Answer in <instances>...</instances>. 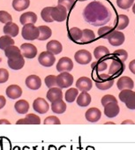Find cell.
Here are the masks:
<instances>
[{
    "label": "cell",
    "mask_w": 135,
    "mask_h": 150,
    "mask_svg": "<svg viewBox=\"0 0 135 150\" xmlns=\"http://www.w3.org/2000/svg\"><path fill=\"white\" fill-rule=\"evenodd\" d=\"M84 19L93 26H102L110 21V11L101 2L94 1L88 5L83 12Z\"/></svg>",
    "instance_id": "6da1fadb"
},
{
    "label": "cell",
    "mask_w": 135,
    "mask_h": 150,
    "mask_svg": "<svg viewBox=\"0 0 135 150\" xmlns=\"http://www.w3.org/2000/svg\"><path fill=\"white\" fill-rule=\"evenodd\" d=\"M95 86L100 90H108L114 85V79L110 74H99L95 80Z\"/></svg>",
    "instance_id": "7a4b0ae2"
},
{
    "label": "cell",
    "mask_w": 135,
    "mask_h": 150,
    "mask_svg": "<svg viewBox=\"0 0 135 150\" xmlns=\"http://www.w3.org/2000/svg\"><path fill=\"white\" fill-rule=\"evenodd\" d=\"M39 29L34 24H27L24 25L21 31V35L25 40L28 41H34L38 39L39 37Z\"/></svg>",
    "instance_id": "3957f363"
},
{
    "label": "cell",
    "mask_w": 135,
    "mask_h": 150,
    "mask_svg": "<svg viewBox=\"0 0 135 150\" xmlns=\"http://www.w3.org/2000/svg\"><path fill=\"white\" fill-rule=\"evenodd\" d=\"M74 84V76L70 72H60L57 76V86L59 88H70Z\"/></svg>",
    "instance_id": "277c9868"
},
{
    "label": "cell",
    "mask_w": 135,
    "mask_h": 150,
    "mask_svg": "<svg viewBox=\"0 0 135 150\" xmlns=\"http://www.w3.org/2000/svg\"><path fill=\"white\" fill-rule=\"evenodd\" d=\"M74 69V62L70 57H63L57 64V70L60 72H69Z\"/></svg>",
    "instance_id": "5b68a950"
},
{
    "label": "cell",
    "mask_w": 135,
    "mask_h": 150,
    "mask_svg": "<svg viewBox=\"0 0 135 150\" xmlns=\"http://www.w3.org/2000/svg\"><path fill=\"white\" fill-rule=\"evenodd\" d=\"M51 18L53 21L57 22H62L65 21L67 18V10L64 6L57 5V6L52 7Z\"/></svg>",
    "instance_id": "8992f818"
},
{
    "label": "cell",
    "mask_w": 135,
    "mask_h": 150,
    "mask_svg": "<svg viewBox=\"0 0 135 150\" xmlns=\"http://www.w3.org/2000/svg\"><path fill=\"white\" fill-rule=\"evenodd\" d=\"M20 51H21V55L28 59H32L35 57L37 55V48L34 44L28 42L21 44Z\"/></svg>",
    "instance_id": "52a82bcc"
},
{
    "label": "cell",
    "mask_w": 135,
    "mask_h": 150,
    "mask_svg": "<svg viewBox=\"0 0 135 150\" xmlns=\"http://www.w3.org/2000/svg\"><path fill=\"white\" fill-rule=\"evenodd\" d=\"M38 62L44 67H50L56 62V57L49 51H42L38 57Z\"/></svg>",
    "instance_id": "ba28073f"
},
{
    "label": "cell",
    "mask_w": 135,
    "mask_h": 150,
    "mask_svg": "<svg viewBox=\"0 0 135 150\" xmlns=\"http://www.w3.org/2000/svg\"><path fill=\"white\" fill-rule=\"evenodd\" d=\"M74 59L78 64L84 65V64H88L91 62L92 55L87 50H80L74 54Z\"/></svg>",
    "instance_id": "9c48e42d"
},
{
    "label": "cell",
    "mask_w": 135,
    "mask_h": 150,
    "mask_svg": "<svg viewBox=\"0 0 135 150\" xmlns=\"http://www.w3.org/2000/svg\"><path fill=\"white\" fill-rule=\"evenodd\" d=\"M125 69V64L124 62L117 59V58H113L111 61V64L110 65V73L112 75V76H118L120 75Z\"/></svg>",
    "instance_id": "30bf717a"
},
{
    "label": "cell",
    "mask_w": 135,
    "mask_h": 150,
    "mask_svg": "<svg viewBox=\"0 0 135 150\" xmlns=\"http://www.w3.org/2000/svg\"><path fill=\"white\" fill-rule=\"evenodd\" d=\"M107 39H108L109 42L110 43V45H112V46H120L124 42L125 36H124V33L114 29Z\"/></svg>",
    "instance_id": "8fae6325"
},
{
    "label": "cell",
    "mask_w": 135,
    "mask_h": 150,
    "mask_svg": "<svg viewBox=\"0 0 135 150\" xmlns=\"http://www.w3.org/2000/svg\"><path fill=\"white\" fill-rule=\"evenodd\" d=\"M33 109L38 114H45L46 112H48L49 109V105L45 99L42 97H38L33 103Z\"/></svg>",
    "instance_id": "7c38bea8"
},
{
    "label": "cell",
    "mask_w": 135,
    "mask_h": 150,
    "mask_svg": "<svg viewBox=\"0 0 135 150\" xmlns=\"http://www.w3.org/2000/svg\"><path fill=\"white\" fill-rule=\"evenodd\" d=\"M7 64L12 70H14V71L20 70L25 65V58L22 55H19L14 57L8 58Z\"/></svg>",
    "instance_id": "4fadbf2b"
},
{
    "label": "cell",
    "mask_w": 135,
    "mask_h": 150,
    "mask_svg": "<svg viewBox=\"0 0 135 150\" xmlns=\"http://www.w3.org/2000/svg\"><path fill=\"white\" fill-rule=\"evenodd\" d=\"M25 84L31 90H38L42 86V81L39 76L32 74L27 77L25 81Z\"/></svg>",
    "instance_id": "5bb4252c"
},
{
    "label": "cell",
    "mask_w": 135,
    "mask_h": 150,
    "mask_svg": "<svg viewBox=\"0 0 135 150\" xmlns=\"http://www.w3.org/2000/svg\"><path fill=\"white\" fill-rule=\"evenodd\" d=\"M92 87H93V82L91 79L88 77L85 76L81 77L76 81V88L78 90L81 92H88L92 88Z\"/></svg>",
    "instance_id": "9a60e30c"
},
{
    "label": "cell",
    "mask_w": 135,
    "mask_h": 150,
    "mask_svg": "<svg viewBox=\"0 0 135 150\" xmlns=\"http://www.w3.org/2000/svg\"><path fill=\"white\" fill-rule=\"evenodd\" d=\"M117 87L119 90H124V89L131 90L134 88V82L131 78H130L128 76H123L117 80Z\"/></svg>",
    "instance_id": "2e32d148"
},
{
    "label": "cell",
    "mask_w": 135,
    "mask_h": 150,
    "mask_svg": "<svg viewBox=\"0 0 135 150\" xmlns=\"http://www.w3.org/2000/svg\"><path fill=\"white\" fill-rule=\"evenodd\" d=\"M6 94L8 98L12 100H16L22 96V89L18 85H15V84L10 85L9 87H7L6 90Z\"/></svg>",
    "instance_id": "e0dca14e"
},
{
    "label": "cell",
    "mask_w": 135,
    "mask_h": 150,
    "mask_svg": "<svg viewBox=\"0 0 135 150\" xmlns=\"http://www.w3.org/2000/svg\"><path fill=\"white\" fill-rule=\"evenodd\" d=\"M120 111V108L117 103H110L104 106V115L109 118L116 117Z\"/></svg>",
    "instance_id": "ac0fdd59"
},
{
    "label": "cell",
    "mask_w": 135,
    "mask_h": 150,
    "mask_svg": "<svg viewBox=\"0 0 135 150\" xmlns=\"http://www.w3.org/2000/svg\"><path fill=\"white\" fill-rule=\"evenodd\" d=\"M41 118L35 114H26L24 118H20L16 122V125H40Z\"/></svg>",
    "instance_id": "d6986e66"
},
{
    "label": "cell",
    "mask_w": 135,
    "mask_h": 150,
    "mask_svg": "<svg viewBox=\"0 0 135 150\" xmlns=\"http://www.w3.org/2000/svg\"><path fill=\"white\" fill-rule=\"evenodd\" d=\"M101 117H102L101 110L97 108H95V107L89 108L85 113L86 119L90 123H95V122L99 121Z\"/></svg>",
    "instance_id": "ffe728a7"
},
{
    "label": "cell",
    "mask_w": 135,
    "mask_h": 150,
    "mask_svg": "<svg viewBox=\"0 0 135 150\" xmlns=\"http://www.w3.org/2000/svg\"><path fill=\"white\" fill-rule=\"evenodd\" d=\"M46 97L50 103H54L58 100H63V92L61 88L55 87V88L49 89V91L47 92Z\"/></svg>",
    "instance_id": "44dd1931"
},
{
    "label": "cell",
    "mask_w": 135,
    "mask_h": 150,
    "mask_svg": "<svg viewBox=\"0 0 135 150\" xmlns=\"http://www.w3.org/2000/svg\"><path fill=\"white\" fill-rule=\"evenodd\" d=\"M46 49H47V51H49V53H51L53 55H57L62 52L63 46L60 42H58L57 40H51L47 43Z\"/></svg>",
    "instance_id": "7402d4cb"
},
{
    "label": "cell",
    "mask_w": 135,
    "mask_h": 150,
    "mask_svg": "<svg viewBox=\"0 0 135 150\" xmlns=\"http://www.w3.org/2000/svg\"><path fill=\"white\" fill-rule=\"evenodd\" d=\"M20 21L23 26L27 24H35L37 21V16L33 12H27L21 14Z\"/></svg>",
    "instance_id": "603a6c76"
},
{
    "label": "cell",
    "mask_w": 135,
    "mask_h": 150,
    "mask_svg": "<svg viewBox=\"0 0 135 150\" xmlns=\"http://www.w3.org/2000/svg\"><path fill=\"white\" fill-rule=\"evenodd\" d=\"M14 110H16L18 114H20V115L27 114L29 110V103L28 101L24 99L18 100L14 104Z\"/></svg>",
    "instance_id": "cb8c5ba5"
},
{
    "label": "cell",
    "mask_w": 135,
    "mask_h": 150,
    "mask_svg": "<svg viewBox=\"0 0 135 150\" xmlns=\"http://www.w3.org/2000/svg\"><path fill=\"white\" fill-rule=\"evenodd\" d=\"M19 27L17 24L13 22H9L5 25L4 27V33L6 35H8L10 37H15L19 34Z\"/></svg>",
    "instance_id": "d4e9b609"
},
{
    "label": "cell",
    "mask_w": 135,
    "mask_h": 150,
    "mask_svg": "<svg viewBox=\"0 0 135 150\" xmlns=\"http://www.w3.org/2000/svg\"><path fill=\"white\" fill-rule=\"evenodd\" d=\"M129 25V18L125 14H120L115 21V28L118 30H123Z\"/></svg>",
    "instance_id": "484cf974"
},
{
    "label": "cell",
    "mask_w": 135,
    "mask_h": 150,
    "mask_svg": "<svg viewBox=\"0 0 135 150\" xmlns=\"http://www.w3.org/2000/svg\"><path fill=\"white\" fill-rule=\"evenodd\" d=\"M50 108H51L52 112H54L55 114H63L65 112L67 106H66V103H64V101L58 100L54 103H51Z\"/></svg>",
    "instance_id": "4316f807"
},
{
    "label": "cell",
    "mask_w": 135,
    "mask_h": 150,
    "mask_svg": "<svg viewBox=\"0 0 135 150\" xmlns=\"http://www.w3.org/2000/svg\"><path fill=\"white\" fill-rule=\"evenodd\" d=\"M76 102L80 107H88L91 103V96L88 92H82L78 96Z\"/></svg>",
    "instance_id": "83f0119b"
},
{
    "label": "cell",
    "mask_w": 135,
    "mask_h": 150,
    "mask_svg": "<svg viewBox=\"0 0 135 150\" xmlns=\"http://www.w3.org/2000/svg\"><path fill=\"white\" fill-rule=\"evenodd\" d=\"M95 40V35L93 30L86 28L82 30V37L80 42L86 44V43H90Z\"/></svg>",
    "instance_id": "f1b7e54d"
},
{
    "label": "cell",
    "mask_w": 135,
    "mask_h": 150,
    "mask_svg": "<svg viewBox=\"0 0 135 150\" xmlns=\"http://www.w3.org/2000/svg\"><path fill=\"white\" fill-rule=\"evenodd\" d=\"M94 56L96 59L100 60L110 56V50L105 46H97L94 50Z\"/></svg>",
    "instance_id": "f546056e"
},
{
    "label": "cell",
    "mask_w": 135,
    "mask_h": 150,
    "mask_svg": "<svg viewBox=\"0 0 135 150\" xmlns=\"http://www.w3.org/2000/svg\"><path fill=\"white\" fill-rule=\"evenodd\" d=\"M68 37L73 42H79L82 37V30H81L79 28H72L68 31Z\"/></svg>",
    "instance_id": "4dcf8cb0"
},
{
    "label": "cell",
    "mask_w": 135,
    "mask_h": 150,
    "mask_svg": "<svg viewBox=\"0 0 135 150\" xmlns=\"http://www.w3.org/2000/svg\"><path fill=\"white\" fill-rule=\"evenodd\" d=\"M30 5L29 0H13V7L17 12H22L26 10Z\"/></svg>",
    "instance_id": "1f68e13d"
},
{
    "label": "cell",
    "mask_w": 135,
    "mask_h": 150,
    "mask_svg": "<svg viewBox=\"0 0 135 150\" xmlns=\"http://www.w3.org/2000/svg\"><path fill=\"white\" fill-rule=\"evenodd\" d=\"M79 96V90L74 88L67 89L64 93V99L67 103H74Z\"/></svg>",
    "instance_id": "d6a6232c"
},
{
    "label": "cell",
    "mask_w": 135,
    "mask_h": 150,
    "mask_svg": "<svg viewBox=\"0 0 135 150\" xmlns=\"http://www.w3.org/2000/svg\"><path fill=\"white\" fill-rule=\"evenodd\" d=\"M38 29H39V33H40L39 37H38L39 41L48 40L52 35L51 29L47 26H40V27H38Z\"/></svg>",
    "instance_id": "836d02e7"
},
{
    "label": "cell",
    "mask_w": 135,
    "mask_h": 150,
    "mask_svg": "<svg viewBox=\"0 0 135 150\" xmlns=\"http://www.w3.org/2000/svg\"><path fill=\"white\" fill-rule=\"evenodd\" d=\"M14 45V40L8 36V35H3L0 37V49L5 50L10 46Z\"/></svg>",
    "instance_id": "e575fe53"
},
{
    "label": "cell",
    "mask_w": 135,
    "mask_h": 150,
    "mask_svg": "<svg viewBox=\"0 0 135 150\" xmlns=\"http://www.w3.org/2000/svg\"><path fill=\"white\" fill-rule=\"evenodd\" d=\"M5 55L7 58H12L16 56L21 55V51H20V49H19L17 46L13 45L5 50Z\"/></svg>",
    "instance_id": "d590c367"
},
{
    "label": "cell",
    "mask_w": 135,
    "mask_h": 150,
    "mask_svg": "<svg viewBox=\"0 0 135 150\" xmlns=\"http://www.w3.org/2000/svg\"><path fill=\"white\" fill-rule=\"evenodd\" d=\"M91 67L96 72H101V71H105L108 68V64H107L106 61H104V60H99L97 62H94L92 64Z\"/></svg>",
    "instance_id": "8d00e7d4"
},
{
    "label": "cell",
    "mask_w": 135,
    "mask_h": 150,
    "mask_svg": "<svg viewBox=\"0 0 135 150\" xmlns=\"http://www.w3.org/2000/svg\"><path fill=\"white\" fill-rule=\"evenodd\" d=\"M51 11H52V7H45L42 10L41 12V17L42 19L45 21V22H52L53 20L51 18Z\"/></svg>",
    "instance_id": "74e56055"
},
{
    "label": "cell",
    "mask_w": 135,
    "mask_h": 150,
    "mask_svg": "<svg viewBox=\"0 0 135 150\" xmlns=\"http://www.w3.org/2000/svg\"><path fill=\"white\" fill-rule=\"evenodd\" d=\"M113 30H114L113 28L104 26V27H102V28H100L98 29V35H99L100 37H102L103 39H107L109 37V35L112 33Z\"/></svg>",
    "instance_id": "f35d334b"
},
{
    "label": "cell",
    "mask_w": 135,
    "mask_h": 150,
    "mask_svg": "<svg viewBox=\"0 0 135 150\" xmlns=\"http://www.w3.org/2000/svg\"><path fill=\"white\" fill-rule=\"evenodd\" d=\"M124 103H125L126 107L129 110H135V92L134 91H131L130 93V95L125 99Z\"/></svg>",
    "instance_id": "ab89813d"
},
{
    "label": "cell",
    "mask_w": 135,
    "mask_h": 150,
    "mask_svg": "<svg viewBox=\"0 0 135 150\" xmlns=\"http://www.w3.org/2000/svg\"><path fill=\"white\" fill-rule=\"evenodd\" d=\"M44 83H45V86L49 88H55L57 86V76L53 74L48 75L44 79Z\"/></svg>",
    "instance_id": "60d3db41"
},
{
    "label": "cell",
    "mask_w": 135,
    "mask_h": 150,
    "mask_svg": "<svg viewBox=\"0 0 135 150\" xmlns=\"http://www.w3.org/2000/svg\"><path fill=\"white\" fill-rule=\"evenodd\" d=\"M113 56L115 57V58H117L122 62H124L128 57V53L124 50H117L113 52Z\"/></svg>",
    "instance_id": "b9f144b4"
},
{
    "label": "cell",
    "mask_w": 135,
    "mask_h": 150,
    "mask_svg": "<svg viewBox=\"0 0 135 150\" xmlns=\"http://www.w3.org/2000/svg\"><path fill=\"white\" fill-rule=\"evenodd\" d=\"M134 3V0H117V5L119 8L127 10Z\"/></svg>",
    "instance_id": "7bdbcfd3"
},
{
    "label": "cell",
    "mask_w": 135,
    "mask_h": 150,
    "mask_svg": "<svg viewBox=\"0 0 135 150\" xmlns=\"http://www.w3.org/2000/svg\"><path fill=\"white\" fill-rule=\"evenodd\" d=\"M58 5L64 6L67 11H70L75 5V0H58Z\"/></svg>",
    "instance_id": "ee69618b"
},
{
    "label": "cell",
    "mask_w": 135,
    "mask_h": 150,
    "mask_svg": "<svg viewBox=\"0 0 135 150\" xmlns=\"http://www.w3.org/2000/svg\"><path fill=\"white\" fill-rule=\"evenodd\" d=\"M12 21H13V17L9 13L6 11H0V22L7 24L9 22H12Z\"/></svg>",
    "instance_id": "f6af8a7d"
},
{
    "label": "cell",
    "mask_w": 135,
    "mask_h": 150,
    "mask_svg": "<svg viewBox=\"0 0 135 150\" xmlns=\"http://www.w3.org/2000/svg\"><path fill=\"white\" fill-rule=\"evenodd\" d=\"M101 103H102V105L104 107L105 105H107L108 103H117V100L112 95H106L102 98Z\"/></svg>",
    "instance_id": "bcb514c9"
},
{
    "label": "cell",
    "mask_w": 135,
    "mask_h": 150,
    "mask_svg": "<svg viewBox=\"0 0 135 150\" xmlns=\"http://www.w3.org/2000/svg\"><path fill=\"white\" fill-rule=\"evenodd\" d=\"M43 124L44 125H60L61 121L56 116H49L44 119Z\"/></svg>",
    "instance_id": "7dc6e473"
},
{
    "label": "cell",
    "mask_w": 135,
    "mask_h": 150,
    "mask_svg": "<svg viewBox=\"0 0 135 150\" xmlns=\"http://www.w3.org/2000/svg\"><path fill=\"white\" fill-rule=\"evenodd\" d=\"M9 80V71L5 68H0V84L6 83Z\"/></svg>",
    "instance_id": "c3c4849f"
},
{
    "label": "cell",
    "mask_w": 135,
    "mask_h": 150,
    "mask_svg": "<svg viewBox=\"0 0 135 150\" xmlns=\"http://www.w3.org/2000/svg\"><path fill=\"white\" fill-rule=\"evenodd\" d=\"M129 70L133 73L135 74V59L131 60L129 64Z\"/></svg>",
    "instance_id": "681fc988"
},
{
    "label": "cell",
    "mask_w": 135,
    "mask_h": 150,
    "mask_svg": "<svg viewBox=\"0 0 135 150\" xmlns=\"http://www.w3.org/2000/svg\"><path fill=\"white\" fill-rule=\"evenodd\" d=\"M6 100L5 96H0V110L3 109L6 106Z\"/></svg>",
    "instance_id": "f907efd6"
},
{
    "label": "cell",
    "mask_w": 135,
    "mask_h": 150,
    "mask_svg": "<svg viewBox=\"0 0 135 150\" xmlns=\"http://www.w3.org/2000/svg\"><path fill=\"white\" fill-rule=\"evenodd\" d=\"M3 124H5V125H10L11 123L7 119H0V125H3Z\"/></svg>",
    "instance_id": "816d5d0a"
},
{
    "label": "cell",
    "mask_w": 135,
    "mask_h": 150,
    "mask_svg": "<svg viewBox=\"0 0 135 150\" xmlns=\"http://www.w3.org/2000/svg\"><path fill=\"white\" fill-rule=\"evenodd\" d=\"M125 124H131V125H133L134 122L131 121V120H125V121H123L122 122V125H125Z\"/></svg>",
    "instance_id": "f5cc1de1"
},
{
    "label": "cell",
    "mask_w": 135,
    "mask_h": 150,
    "mask_svg": "<svg viewBox=\"0 0 135 150\" xmlns=\"http://www.w3.org/2000/svg\"><path fill=\"white\" fill-rule=\"evenodd\" d=\"M132 12H133V13L135 14V4L132 5Z\"/></svg>",
    "instance_id": "db71d44e"
},
{
    "label": "cell",
    "mask_w": 135,
    "mask_h": 150,
    "mask_svg": "<svg viewBox=\"0 0 135 150\" xmlns=\"http://www.w3.org/2000/svg\"><path fill=\"white\" fill-rule=\"evenodd\" d=\"M81 1H84V0H81Z\"/></svg>",
    "instance_id": "11a10c76"
}]
</instances>
